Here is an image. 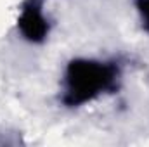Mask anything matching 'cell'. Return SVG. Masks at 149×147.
Returning <instances> with one entry per match:
<instances>
[{
  "mask_svg": "<svg viewBox=\"0 0 149 147\" xmlns=\"http://www.w3.org/2000/svg\"><path fill=\"white\" fill-rule=\"evenodd\" d=\"M139 10L144 21V28L149 31V0H139Z\"/></svg>",
  "mask_w": 149,
  "mask_h": 147,
  "instance_id": "3957f363",
  "label": "cell"
},
{
  "mask_svg": "<svg viewBox=\"0 0 149 147\" xmlns=\"http://www.w3.org/2000/svg\"><path fill=\"white\" fill-rule=\"evenodd\" d=\"M19 30L23 37L30 42H42L47 37L49 24L42 14V2L40 0H28L19 16Z\"/></svg>",
  "mask_w": 149,
  "mask_h": 147,
  "instance_id": "7a4b0ae2",
  "label": "cell"
},
{
  "mask_svg": "<svg viewBox=\"0 0 149 147\" xmlns=\"http://www.w3.org/2000/svg\"><path fill=\"white\" fill-rule=\"evenodd\" d=\"M116 78V69L109 64L78 59L68 66L66 71V95L64 102L70 106L83 104L102 90L109 88Z\"/></svg>",
  "mask_w": 149,
  "mask_h": 147,
  "instance_id": "6da1fadb",
  "label": "cell"
}]
</instances>
